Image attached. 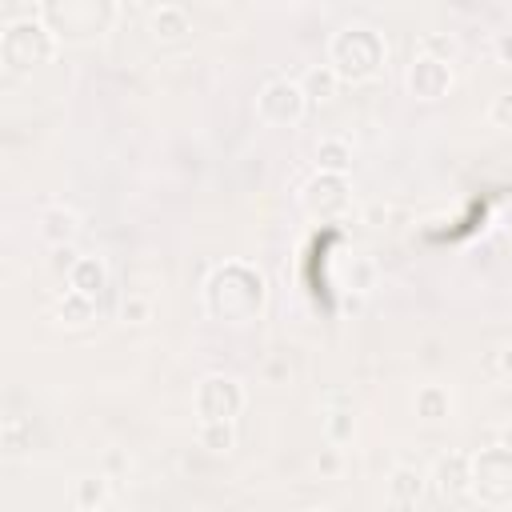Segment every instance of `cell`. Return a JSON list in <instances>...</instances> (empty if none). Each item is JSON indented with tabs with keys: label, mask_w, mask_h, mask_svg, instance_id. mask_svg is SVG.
Returning <instances> with one entry per match:
<instances>
[{
	"label": "cell",
	"mask_w": 512,
	"mask_h": 512,
	"mask_svg": "<svg viewBox=\"0 0 512 512\" xmlns=\"http://www.w3.org/2000/svg\"><path fill=\"white\" fill-rule=\"evenodd\" d=\"M344 288L356 292V296L372 292V288H376V264H372L368 256H352V268H348V276H344Z\"/></svg>",
	"instance_id": "cell-20"
},
{
	"label": "cell",
	"mask_w": 512,
	"mask_h": 512,
	"mask_svg": "<svg viewBox=\"0 0 512 512\" xmlns=\"http://www.w3.org/2000/svg\"><path fill=\"white\" fill-rule=\"evenodd\" d=\"M432 484H436V496L444 504H468L472 500V460L460 452L440 456L432 468Z\"/></svg>",
	"instance_id": "cell-7"
},
{
	"label": "cell",
	"mask_w": 512,
	"mask_h": 512,
	"mask_svg": "<svg viewBox=\"0 0 512 512\" xmlns=\"http://www.w3.org/2000/svg\"><path fill=\"white\" fill-rule=\"evenodd\" d=\"M448 412H452V396H448L444 384H424V388L416 392V416H420V420L436 424V420H444Z\"/></svg>",
	"instance_id": "cell-16"
},
{
	"label": "cell",
	"mask_w": 512,
	"mask_h": 512,
	"mask_svg": "<svg viewBox=\"0 0 512 512\" xmlns=\"http://www.w3.org/2000/svg\"><path fill=\"white\" fill-rule=\"evenodd\" d=\"M148 24H152V36H156L160 44H176V40H184V36L192 32V16H188L180 4H160Z\"/></svg>",
	"instance_id": "cell-11"
},
{
	"label": "cell",
	"mask_w": 512,
	"mask_h": 512,
	"mask_svg": "<svg viewBox=\"0 0 512 512\" xmlns=\"http://www.w3.org/2000/svg\"><path fill=\"white\" fill-rule=\"evenodd\" d=\"M200 448H208V452H232L236 448L232 420H200Z\"/></svg>",
	"instance_id": "cell-18"
},
{
	"label": "cell",
	"mask_w": 512,
	"mask_h": 512,
	"mask_svg": "<svg viewBox=\"0 0 512 512\" xmlns=\"http://www.w3.org/2000/svg\"><path fill=\"white\" fill-rule=\"evenodd\" d=\"M500 212H504V220L512 224V184H508V188L500 192Z\"/></svg>",
	"instance_id": "cell-27"
},
{
	"label": "cell",
	"mask_w": 512,
	"mask_h": 512,
	"mask_svg": "<svg viewBox=\"0 0 512 512\" xmlns=\"http://www.w3.org/2000/svg\"><path fill=\"white\" fill-rule=\"evenodd\" d=\"M120 320H124V324H148V320H152V300L140 296V292H128V296L120 300Z\"/></svg>",
	"instance_id": "cell-21"
},
{
	"label": "cell",
	"mask_w": 512,
	"mask_h": 512,
	"mask_svg": "<svg viewBox=\"0 0 512 512\" xmlns=\"http://www.w3.org/2000/svg\"><path fill=\"white\" fill-rule=\"evenodd\" d=\"M328 64L336 68L340 80H352V84L372 80L380 72V64H384V40L364 24L340 28L332 36V44H328Z\"/></svg>",
	"instance_id": "cell-2"
},
{
	"label": "cell",
	"mask_w": 512,
	"mask_h": 512,
	"mask_svg": "<svg viewBox=\"0 0 512 512\" xmlns=\"http://www.w3.org/2000/svg\"><path fill=\"white\" fill-rule=\"evenodd\" d=\"M504 444H508V448H512V428H508V432H504Z\"/></svg>",
	"instance_id": "cell-29"
},
{
	"label": "cell",
	"mask_w": 512,
	"mask_h": 512,
	"mask_svg": "<svg viewBox=\"0 0 512 512\" xmlns=\"http://www.w3.org/2000/svg\"><path fill=\"white\" fill-rule=\"evenodd\" d=\"M256 112H260V120L272 124V128H296V124L304 120V112H308V96H304L300 80L276 76V80H268V84L260 88Z\"/></svg>",
	"instance_id": "cell-4"
},
{
	"label": "cell",
	"mask_w": 512,
	"mask_h": 512,
	"mask_svg": "<svg viewBox=\"0 0 512 512\" xmlns=\"http://www.w3.org/2000/svg\"><path fill=\"white\" fill-rule=\"evenodd\" d=\"M424 52L436 56V60H448V64H452V60H456V40H452V36H436V32H428V36H424Z\"/></svg>",
	"instance_id": "cell-22"
},
{
	"label": "cell",
	"mask_w": 512,
	"mask_h": 512,
	"mask_svg": "<svg viewBox=\"0 0 512 512\" xmlns=\"http://www.w3.org/2000/svg\"><path fill=\"white\" fill-rule=\"evenodd\" d=\"M204 304L224 324H248L264 308V280L244 264H224L204 284Z\"/></svg>",
	"instance_id": "cell-1"
},
{
	"label": "cell",
	"mask_w": 512,
	"mask_h": 512,
	"mask_svg": "<svg viewBox=\"0 0 512 512\" xmlns=\"http://www.w3.org/2000/svg\"><path fill=\"white\" fill-rule=\"evenodd\" d=\"M488 120H492V128H508V132H512V92H500V96L492 100Z\"/></svg>",
	"instance_id": "cell-23"
},
{
	"label": "cell",
	"mask_w": 512,
	"mask_h": 512,
	"mask_svg": "<svg viewBox=\"0 0 512 512\" xmlns=\"http://www.w3.org/2000/svg\"><path fill=\"white\" fill-rule=\"evenodd\" d=\"M324 432H328V444H348L352 432H356V420H352V408H328L324 412Z\"/></svg>",
	"instance_id": "cell-19"
},
{
	"label": "cell",
	"mask_w": 512,
	"mask_h": 512,
	"mask_svg": "<svg viewBox=\"0 0 512 512\" xmlns=\"http://www.w3.org/2000/svg\"><path fill=\"white\" fill-rule=\"evenodd\" d=\"M424 484H428L424 468H416V464H396V468L388 472V504H392V508H416L420 496H424Z\"/></svg>",
	"instance_id": "cell-9"
},
{
	"label": "cell",
	"mask_w": 512,
	"mask_h": 512,
	"mask_svg": "<svg viewBox=\"0 0 512 512\" xmlns=\"http://www.w3.org/2000/svg\"><path fill=\"white\" fill-rule=\"evenodd\" d=\"M244 408V388L232 376H204L196 388V412L200 420H236Z\"/></svg>",
	"instance_id": "cell-6"
},
{
	"label": "cell",
	"mask_w": 512,
	"mask_h": 512,
	"mask_svg": "<svg viewBox=\"0 0 512 512\" xmlns=\"http://www.w3.org/2000/svg\"><path fill=\"white\" fill-rule=\"evenodd\" d=\"M316 468H320V472H324V476H332V472H336V468H340V456H336V444H332V448H328V452H324V456H320V460H316Z\"/></svg>",
	"instance_id": "cell-25"
},
{
	"label": "cell",
	"mask_w": 512,
	"mask_h": 512,
	"mask_svg": "<svg viewBox=\"0 0 512 512\" xmlns=\"http://www.w3.org/2000/svg\"><path fill=\"white\" fill-rule=\"evenodd\" d=\"M76 232H80V216H76L72 208L52 204V208H44V212H40V236H44L52 248L72 244V240H76Z\"/></svg>",
	"instance_id": "cell-10"
},
{
	"label": "cell",
	"mask_w": 512,
	"mask_h": 512,
	"mask_svg": "<svg viewBox=\"0 0 512 512\" xmlns=\"http://www.w3.org/2000/svg\"><path fill=\"white\" fill-rule=\"evenodd\" d=\"M300 88H304L308 104H324V100H332V96H336L340 76H336V68H332V64H320V68H308V72H304Z\"/></svg>",
	"instance_id": "cell-15"
},
{
	"label": "cell",
	"mask_w": 512,
	"mask_h": 512,
	"mask_svg": "<svg viewBox=\"0 0 512 512\" xmlns=\"http://www.w3.org/2000/svg\"><path fill=\"white\" fill-rule=\"evenodd\" d=\"M268 380H288V364H268Z\"/></svg>",
	"instance_id": "cell-28"
},
{
	"label": "cell",
	"mask_w": 512,
	"mask_h": 512,
	"mask_svg": "<svg viewBox=\"0 0 512 512\" xmlns=\"http://www.w3.org/2000/svg\"><path fill=\"white\" fill-rule=\"evenodd\" d=\"M492 56L512 68V32H496V36H492Z\"/></svg>",
	"instance_id": "cell-24"
},
{
	"label": "cell",
	"mask_w": 512,
	"mask_h": 512,
	"mask_svg": "<svg viewBox=\"0 0 512 512\" xmlns=\"http://www.w3.org/2000/svg\"><path fill=\"white\" fill-rule=\"evenodd\" d=\"M52 52H56V32L44 20H32V16L12 20L0 36V56H4V68L12 76L32 72L36 64H48Z\"/></svg>",
	"instance_id": "cell-3"
},
{
	"label": "cell",
	"mask_w": 512,
	"mask_h": 512,
	"mask_svg": "<svg viewBox=\"0 0 512 512\" xmlns=\"http://www.w3.org/2000/svg\"><path fill=\"white\" fill-rule=\"evenodd\" d=\"M96 316V296L88 292H76V288H64V296L56 300V320L68 324V328H80Z\"/></svg>",
	"instance_id": "cell-13"
},
{
	"label": "cell",
	"mask_w": 512,
	"mask_h": 512,
	"mask_svg": "<svg viewBox=\"0 0 512 512\" xmlns=\"http://www.w3.org/2000/svg\"><path fill=\"white\" fill-rule=\"evenodd\" d=\"M300 204H304V212L316 216V220H336V216L348 212V204H352L348 176H340V172H316V176L300 188Z\"/></svg>",
	"instance_id": "cell-5"
},
{
	"label": "cell",
	"mask_w": 512,
	"mask_h": 512,
	"mask_svg": "<svg viewBox=\"0 0 512 512\" xmlns=\"http://www.w3.org/2000/svg\"><path fill=\"white\" fill-rule=\"evenodd\" d=\"M496 368H500L504 380H512V348H504V352L496 356Z\"/></svg>",
	"instance_id": "cell-26"
},
{
	"label": "cell",
	"mask_w": 512,
	"mask_h": 512,
	"mask_svg": "<svg viewBox=\"0 0 512 512\" xmlns=\"http://www.w3.org/2000/svg\"><path fill=\"white\" fill-rule=\"evenodd\" d=\"M108 476H84V480H76V492H72V504L80 508V512H92V508H104L108 504Z\"/></svg>",
	"instance_id": "cell-17"
},
{
	"label": "cell",
	"mask_w": 512,
	"mask_h": 512,
	"mask_svg": "<svg viewBox=\"0 0 512 512\" xmlns=\"http://www.w3.org/2000/svg\"><path fill=\"white\" fill-rule=\"evenodd\" d=\"M448 88H452V64L420 52L412 60V68H408V92L416 100H440Z\"/></svg>",
	"instance_id": "cell-8"
},
{
	"label": "cell",
	"mask_w": 512,
	"mask_h": 512,
	"mask_svg": "<svg viewBox=\"0 0 512 512\" xmlns=\"http://www.w3.org/2000/svg\"><path fill=\"white\" fill-rule=\"evenodd\" d=\"M316 168H320V172H340V176H348V172H352V144H348L344 136H324V140L316 144Z\"/></svg>",
	"instance_id": "cell-14"
},
{
	"label": "cell",
	"mask_w": 512,
	"mask_h": 512,
	"mask_svg": "<svg viewBox=\"0 0 512 512\" xmlns=\"http://www.w3.org/2000/svg\"><path fill=\"white\" fill-rule=\"evenodd\" d=\"M68 288L76 292H88V296H100L108 288V268L100 256H76V264L68 268Z\"/></svg>",
	"instance_id": "cell-12"
}]
</instances>
